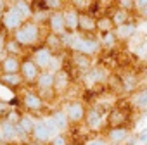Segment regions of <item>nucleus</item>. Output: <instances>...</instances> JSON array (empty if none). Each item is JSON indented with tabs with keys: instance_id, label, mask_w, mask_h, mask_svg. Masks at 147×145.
Instances as JSON below:
<instances>
[{
	"instance_id": "f257e3e1",
	"label": "nucleus",
	"mask_w": 147,
	"mask_h": 145,
	"mask_svg": "<svg viewBox=\"0 0 147 145\" xmlns=\"http://www.w3.org/2000/svg\"><path fill=\"white\" fill-rule=\"evenodd\" d=\"M47 33H49V31H47V28H45L43 24H38V23H35V21H26V23H23V26H21L16 33H12L11 36L30 54L33 48L43 45V40H45V35H47Z\"/></svg>"
},
{
	"instance_id": "f03ea898",
	"label": "nucleus",
	"mask_w": 147,
	"mask_h": 145,
	"mask_svg": "<svg viewBox=\"0 0 147 145\" xmlns=\"http://www.w3.org/2000/svg\"><path fill=\"white\" fill-rule=\"evenodd\" d=\"M19 105L23 107V112L33 116V117H47L52 109L47 107V104L42 100L35 87H24L19 92Z\"/></svg>"
},
{
	"instance_id": "7ed1b4c3",
	"label": "nucleus",
	"mask_w": 147,
	"mask_h": 145,
	"mask_svg": "<svg viewBox=\"0 0 147 145\" xmlns=\"http://www.w3.org/2000/svg\"><path fill=\"white\" fill-rule=\"evenodd\" d=\"M131 114L133 109L128 104H116L106 116V128H119V126H130L131 123Z\"/></svg>"
},
{
	"instance_id": "20e7f679",
	"label": "nucleus",
	"mask_w": 147,
	"mask_h": 145,
	"mask_svg": "<svg viewBox=\"0 0 147 145\" xmlns=\"http://www.w3.org/2000/svg\"><path fill=\"white\" fill-rule=\"evenodd\" d=\"M87 109L88 105L82 100V99H76V100H66L64 105H62V111L71 124V130L75 126H82L83 121H85V116H87Z\"/></svg>"
},
{
	"instance_id": "39448f33",
	"label": "nucleus",
	"mask_w": 147,
	"mask_h": 145,
	"mask_svg": "<svg viewBox=\"0 0 147 145\" xmlns=\"http://www.w3.org/2000/svg\"><path fill=\"white\" fill-rule=\"evenodd\" d=\"M106 112L100 111L99 107L95 105H90L87 109V116H85V121L83 124L87 126V130L90 131V135H95V133H102L106 130Z\"/></svg>"
},
{
	"instance_id": "423d86ee",
	"label": "nucleus",
	"mask_w": 147,
	"mask_h": 145,
	"mask_svg": "<svg viewBox=\"0 0 147 145\" xmlns=\"http://www.w3.org/2000/svg\"><path fill=\"white\" fill-rule=\"evenodd\" d=\"M116 76L121 83V92L126 93L128 97L140 88V80H138V75H137V69H133V67L119 69L116 72Z\"/></svg>"
},
{
	"instance_id": "0eeeda50",
	"label": "nucleus",
	"mask_w": 147,
	"mask_h": 145,
	"mask_svg": "<svg viewBox=\"0 0 147 145\" xmlns=\"http://www.w3.org/2000/svg\"><path fill=\"white\" fill-rule=\"evenodd\" d=\"M23 17L11 7V2H9V7L4 11V16H2V23H0V30H2L5 35H12L16 33L21 26H23Z\"/></svg>"
},
{
	"instance_id": "6e6552de",
	"label": "nucleus",
	"mask_w": 147,
	"mask_h": 145,
	"mask_svg": "<svg viewBox=\"0 0 147 145\" xmlns=\"http://www.w3.org/2000/svg\"><path fill=\"white\" fill-rule=\"evenodd\" d=\"M40 72H42V71H40L38 66L31 60V57H30V55H24L23 60H21V69H19V75H21L24 85H26V87H35L36 80H38V76H40Z\"/></svg>"
},
{
	"instance_id": "1a4fd4ad",
	"label": "nucleus",
	"mask_w": 147,
	"mask_h": 145,
	"mask_svg": "<svg viewBox=\"0 0 147 145\" xmlns=\"http://www.w3.org/2000/svg\"><path fill=\"white\" fill-rule=\"evenodd\" d=\"M28 55H30L31 60L38 66L40 71H49V69H50V64H52V60H54L52 50H50L49 47H45V45H40V47L33 48Z\"/></svg>"
},
{
	"instance_id": "9d476101",
	"label": "nucleus",
	"mask_w": 147,
	"mask_h": 145,
	"mask_svg": "<svg viewBox=\"0 0 147 145\" xmlns=\"http://www.w3.org/2000/svg\"><path fill=\"white\" fill-rule=\"evenodd\" d=\"M109 145H123L125 142L130 140L131 136V128L130 126H119V128H106L102 131Z\"/></svg>"
},
{
	"instance_id": "9b49d317",
	"label": "nucleus",
	"mask_w": 147,
	"mask_h": 145,
	"mask_svg": "<svg viewBox=\"0 0 147 145\" xmlns=\"http://www.w3.org/2000/svg\"><path fill=\"white\" fill-rule=\"evenodd\" d=\"M66 55H67V60L75 66V69L82 72V76L95 66V57H90V55H85V54H78V52H66Z\"/></svg>"
},
{
	"instance_id": "f8f14e48",
	"label": "nucleus",
	"mask_w": 147,
	"mask_h": 145,
	"mask_svg": "<svg viewBox=\"0 0 147 145\" xmlns=\"http://www.w3.org/2000/svg\"><path fill=\"white\" fill-rule=\"evenodd\" d=\"M47 28L49 33L52 35H57V36H64L67 35L66 31V24H64V16H62V11L61 12H49V17L43 24Z\"/></svg>"
},
{
	"instance_id": "ddd939ff",
	"label": "nucleus",
	"mask_w": 147,
	"mask_h": 145,
	"mask_svg": "<svg viewBox=\"0 0 147 145\" xmlns=\"http://www.w3.org/2000/svg\"><path fill=\"white\" fill-rule=\"evenodd\" d=\"M54 75H55V76H54V92H55L57 99H61V97H64V95L67 93V90L71 88V85L75 83V81L71 80V76L67 75L64 69L54 72Z\"/></svg>"
},
{
	"instance_id": "4468645a",
	"label": "nucleus",
	"mask_w": 147,
	"mask_h": 145,
	"mask_svg": "<svg viewBox=\"0 0 147 145\" xmlns=\"http://www.w3.org/2000/svg\"><path fill=\"white\" fill-rule=\"evenodd\" d=\"M52 140V135L47 128V123H45V117H38L36 123H35V130L31 133V142L35 143H42V145H49V142Z\"/></svg>"
},
{
	"instance_id": "2eb2a0df",
	"label": "nucleus",
	"mask_w": 147,
	"mask_h": 145,
	"mask_svg": "<svg viewBox=\"0 0 147 145\" xmlns=\"http://www.w3.org/2000/svg\"><path fill=\"white\" fill-rule=\"evenodd\" d=\"M62 16H64V24H66V31L69 35H75L78 33V17H80V12L73 7L69 2L66 4V7L62 9Z\"/></svg>"
},
{
	"instance_id": "dca6fc26",
	"label": "nucleus",
	"mask_w": 147,
	"mask_h": 145,
	"mask_svg": "<svg viewBox=\"0 0 147 145\" xmlns=\"http://www.w3.org/2000/svg\"><path fill=\"white\" fill-rule=\"evenodd\" d=\"M78 33H82V35H97V17L92 16L90 12H80Z\"/></svg>"
},
{
	"instance_id": "f3484780",
	"label": "nucleus",
	"mask_w": 147,
	"mask_h": 145,
	"mask_svg": "<svg viewBox=\"0 0 147 145\" xmlns=\"http://www.w3.org/2000/svg\"><path fill=\"white\" fill-rule=\"evenodd\" d=\"M21 60H23V57L5 54L2 59H0V75H19Z\"/></svg>"
},
{
	"instance_id": "a211bd4d",
	"label": "nucleus",
	"mask_w": 147,
	"mask_h": 145,
	"mask_svg": "<svg viewBox=\"0 0 147 145\" xmlns=\"http://www.w3.org/2000/svg\"><path fill=\"white\" fill-rule=\"evenodd\" d=\"M0 142L5 143V145H11V143L19 142V140H18L16 124H14V123H11L9 119L0 121ZM19 143H21V142H19Z\"/></svg>"
},
{
	"instance_id": "6ab92c4d",
	"label": "nucleus",
	"mask_w": 147,
	"mask_h": 145,
	"mask_svg": "<svg viewBox=\"0 0 147 145\" xmlns=\"http://www.w3.org/2000/svg\"><path fill=\"white\" fill-rule=\"evenodd\" d=\"M109 16H111V19H113V23H114V26H116V28H118V26H123V24H128V23H135V21H137L135 12L125 11V9H121V7H118V4H116V7L113 9V12H111Z\"/></svg>"
},
{
	"instance_id": "aec40b11",
	"label": "nucleus",
	"mask_w": 147,
	"mask_h": 145,
	"mask_svg": "<svg viewBox=\"0 0 147 145\" xmlns=\"http://www.w3.org/2000/svg\"><path fill=\"white\" fill-rule=\"evenodd\" d=\"M128 104L133 111H145L147 109V87H140L128 97Z\"/></svg>"
},
{
	"instance_id": "412c9836",
	"label": "nucleus",
	"mask_w": 147,
	"mask_h": 145,
	"mask_svg": "<svg viewBox=\"0 0 147 145\" xmlns=\"http://www.w3.org/2000/svg\"><path fill=\"white\" fill-rule=\"evenodd\" d=\"M137 21L135 23H128V24H123V26H118L114 30V36L118 40V43H128L135 35H137Z\"/></svg>"
},
{
	"instance_id": "4be33fe9",
	"label": "nucleus",
	"mask_w": 147,
	"mask_h": 145,
	"mask_svg": "<svg viewBox=\"0 0 147 145\" xmlns=\"http://www.w3.org/2000/svg\"><path fill=\"white\" fill-rule=\"evenodd\" d=\"M0 85L4 88L12 90V92H18V93L26 87L21 75H0Z\"/></svg>"
},
{
	"instance_id": "5701e85b",
	"label": "nucleus",
	"mask_w": 147,
	"mask_h": 145,
	"mask_svg": "<svg viewBox=\"0 0 147 145\" xmlns=\"http://www.w3.org/2000/svg\"><path fill=\"white\" fill-rule=\"evenodd\" d=\"M49 116H50V119L55 123V126H57L59 133H69V130H71V124H69V121H67V117H66V114H64L62 107L52 109Z\"/></svg>"
},
{
	"instance_id": "b1692460",
	"label": "nucleus",
	"mask_w": 147,
	"mask_h": 145,
	"mask_svg": "<svg viewBox=\"0 0 147 145\" xmlns=\"http://www.w3.org/2000/svg\"><path fill=\"white\" fill-rule=\"evenodd\" d=\"M11 7L23 17L24 23L33 19V7H31V2H28V0H16V2H11Z\"/></svg>"
},
{
	"instance_id": "393cba45",
	"label": "nucleus",
	"mask_w": 147,
	"mask_h": 145,
	"mask_svg": "<svg viewBox=\"0 0 147 145\" xmlns=\"http://www.w3.org/2000/svg\"><path fill=\"white\" fill-rule=\"evenodd\" d=\"M43 45L49 47L54 55H62V54H66V48H64V45H62V38L57 36V35L47 33V35H45V40H43Z\"/></svg>"
},
{
	"instance_id": "a878e982",
	"label": "nucleus",
	"mask_w": 147,
	"mask_h": 145,
	"mask_svg": "<svg viewBox=\"0 0 147 145\" xmlns=\"http://www.w3.org/2000/svg\"><path fill=\"white\" fill-rule=\"evenodd\" d=\"M54 72L52 71H42L40 76L35 83L36 92H45V90H54Z\"/></svg>"
},
{
	"instance_id": "bb28decb",
	"label": "nucleus",
	"mask_w": 147,
	"mask_h": 145,
	"mask_svg": "<svg viewBox=\"0 0 147 145\" xmlns=\"http://www.w3.org/2000/svg\"><path fill=\"white\" fill-rule=\"evenodd\" d=\"M5 54H7V55H16V57H24V55H28L26 50H24L11 35H7V38H5Z\"/></svg>"
},
{
	"instance_id": "cd10ccee",
	"label": "nucleus",
	"mask_w": 147,
	"mask_h": 145,
	"mask_svg": "<svg viewBox=\"0 0 147 145\" xmlns=\"http://www.w3.org/2000/svg\"><path fill=\"white\" fill-rule=\"evenodd\" d=\"M116 26L111 19L109 14H104L100 17H97V35H104V33H114Z\"/></svg>"
},
{
	"instance_id": "c85d7f7f",
	"label": "nucleus",
	"mask_w": 147,
	"mask_h": 145,
	"mask_svg": "<svg viewBox=\"0 0 147 145\" xmlns=\"http://www.w3.org/2000/svg\"><path fill=\"white\" fill-rule=\"evenodd\" d=\"M135 16L138 21H147V2L145 0H135Z\"/></svg>"
},
{
	"instance_id": "c756f323",
	"label": "nucleus",
	"mask_w": 147,
	"mask_h": 145,
	"mask_svg": "<svg viewBox=\"0 0 147 145\" xmlns=\"http://www.w3.org/2000/svg\"><path fill=\"white\" fill-rule=\"evenodd\" d=\"M82 145H109V142L106 140V136L102 133H95V135H90L88 138H85Z\"/></svg>"
},
{
	"instance_id": "7c9ffc66",
	"label": "nucleus",
	"mask_w": 147,
	"mask_h": 145,
	"mask_svg": "<svg viewBox=\"0 0 147 145\" xmlns=\"http://www.w3.org/2000/svg\"><path fill=\"white\" fill-rule=\"evenodd\" d=\"M11 112H12V107L9 105V100H5V99L0 97V121L7 119Z\"/></svg>"
},
{
	"instance_id": "2f4dec72",
	"label": "nucleus",
	"mask_w": 147,
	"mask_h": 145,
	"mask_svg": "<svg viewBox=\"0 0 147 145\" xmlns=\"http://www.w3.org/2000/svg\"><path fill=\"white\" fill-rule=\"evenodd\" d=\"M71 142H69V136H67V133H59L57 136H54L50 142H49V145H69Z\"/></svg>"
},
{
	"instance_id": "473e14b6",
	"label": "nucleus",
	"mask_w": 147,
	"mask_h": 145,
	"mask_svg": "<svg viewBox=\"0 0 147 145\" xmlns=\"http://www.w3.org/2000/svg\"><path fill=\"white\" fill-rule=\"evenodd\" d=\"M118 7L125 9V11H130V12H135V0H118Z\"/></svg>"
},
{
	"instance_id": "72a5a7b5",
	"label": "nucleus",
	"mask_w": 147,
	"mask_h": 145,
	"mask_svg": "<svg viewBox=\"0 0 147 145\" xmlns=\"http://www.w3.org/2000/svg\"><path fill=\"white\" fill-rule=\"evenodd\" d=\"M5 38H7V35L0 30V59L5 55Z\"/></svg>"
},
{
	"instance_id": "f704fd0d",
	"label": "nucleus",
	"mask_w": 147,
	"mask_h": 145,
	"mask_svg": "<svg viewBox=\"0 0 147 145\" xmlns=\"http://www.w3.org/2000/svg\"><path fill=\"white\" fill-rule=\"evenodd\" d=\"M9 7V2H5V0H0V11H5Z\"/></svg>"
},
{
	"instance_id": "c9c22d12",
	"label": "nucleus",
	"mask_w": 147,
	"mask_h": 145,
	"mask_svg": "<svg viewBox=\"0 0 147 145\" xmlns=\"http://www.w3.org/2000/svg\"><path fill=\"white\" fill-rule=\"evenodd\" d=\"M142 60H144V64H145V66H147V54H145V55H144V59H142Z\"/></svg>"
},
{
	"instance_id": "e433bc0d",
	"label": "nucleus",
	"mask_w": 147,
	"mask_h": 145,
	"mask_svg": "<svg viewBox=\"0 0 147 145\" xmlns=\"http://www.w3.org/2000/svg\"><path fill=\"white\" fill-rule=\"evenodd\" d=\"M69 145H76V143H69Z\"/></svg>"
},
{
	"instance_id": "4c0bfd02",
	"label": "nucleus",
	"mask_w": 147,
	"mask_h": 145,
	"mask_svg": "<svg viewBox=\"0 0 147 145\" xmlns=\"http://www.w3.org/2000/svg\"><path fill=\"white\" fill-rule=\"evenodd\" d=\"M145 145H147V143H145Z\"/></svg>"
},
{
	"instance_id": "58836bf2",
	"label": "nucleus",
	"mask_w": 147,
	"mask_h": 145,
	"mask_svg": "<svg viewBox=\"0 0 147 145\" xmlns=\"http://www.w3.org/2000/svg\"><path fill=\"white\" fill-rule=\"evenodd\" d=\"M4 145H5V143H4Z\"/></svg>"
}]
</instances>
